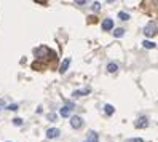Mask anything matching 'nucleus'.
Masks as SVG:
<instances>
[{
    "mask_svg": "<svg viewBox=\"0 0 158 142\" xmlns=\"http://www.w3.org/2000/svg\"><path fill=\"white\" fill-rule=\"evenodd\" d=\"M6 109H8V110H18V105L16 104H10Z\"/></svg>",
    "mask_w": 158,
    "mask_h": 142,
    "instance_id": "obj_18",
    "label": "nucleus"
},
{
    "mask_svg": "<svg viewBox=\"0 0 158 142\" xmlns=\"http://www.w3.org/2000/svg\"><path fill=\"white\" fill-rule=\"evenodd\" d=\"M118 18H120L121 21H128V19H129V14L125 13V11H120V13H118Z\"/></svg>",
    "mask_w": 158,
    "mask_h": 142,
    "instance_id": "obj_13",
    "label": "nucleus"
},
{
    "mask_svg": "<svg viewBox=\"0 0 158 142\" xmlns=\"http://www.w3.org/2000/svg\"><path fill=\"white\" fill-rule=\"evenodd\" d=\"M117 70H118V64H115V62H109L107 64V72L113 74V72H117Z\"/></svg>",
    "mask_w": 158,
    "mask_h": 142,
    "instance_id": "obj_8",
    "label": "nucleus"
},
{
    "mask_svg": "<svg viewBox=\"0 0 158 142\" xmlns=\"http://www.w3.org/2000/svg\"><path fill=\"white\" fill-rule=\"evenodd\" d=\"M75 3H77V5H85L86 2H83V0H77V2H75Z\"/></svg>",
    "mask_w": 158,
    "mask_h": 142,
    "instance_id": "obj_19",
    "label": "nucleus"
},
{
    "mask_svg": "<svg viewBox=\"0 0 158 142\" xmlns=\"http://www.w3.org/2000/svg\"><path fill=\"white\" fill-rule=\"evenodd\" d=\"M59 134H61V131H59L58 128H48L46 129V137H48V139H56Z\"/></svg>",
    "mask_w": 158,
    "mask_h": 142,
    "instance_id": "obj_3",
    "label": "nucleus"
},
{
    "mask_svg": "<svg viewBox=\"0 0 158 142\" xmlns=\"http://www.w3.org/2000/svg\"><path fill=\"white\" fill-rule=\"evenodd\" d=\"M13 123L16 125V126H19V125H22V120H21V118H14V120H13Z\"/></svg>",
    "mask_w": 158,
    "mask_h": 142,
    "instance_id": "obj_16",
    "label": "nucleus"
},
{
    "mask_svg": "<svg viewBox=\"0 0 158 142\" xmlns=\"http://www.w3.org/2000/svg\"><path fill=\"white\" fill-rule=\"evenodd\" d=\"M101 6H102V5H101L99 2H94V3H93V6H91V10H93V11H99V10H101Z\"/></svg>",
    "mask_w": 158,
    "mask_h": 142,
    "instance_id": "obj_15",
    "label": "nucleus"
},
{
    "mask_svg": "<svg viewBox=\"0 0 158 142\" xmlns=\"http://www.w3.org/2000/svg\"><path fill=\"white\" fill-rule=\"evenodd\" d=\"M82 125H83V120H82V117H78V115L70 117V126H72L74 129H80Z\"/></svg>",
    "mask_w": 158,
    "mask_h": 142,
    "instance_id": "obj_2",
    "label": "nucleus"
},
{
    "mask_svg": "<svg viewBox=\"0 0 158 142\" xmlns=\"http://www.w3.org/2000/svg\"><path fill=\"white\" fill-rule=\"evenodd\" d=\"M91 93V89L89 88H85V89H78V91H74V96L78 97V96H85V94H89Z\"/></svg>",
    "mask_w": 158,
    "mask_h": 142,
    "instance_id": "obj_7",
    "label": "nucleus"
},
{
    "mask_svg": "<svg viewBox=\"0 0 158 142\" xmlns=\"http://www.w3.org/2000/svg\"><path fill=\"white\" fill-rule=\"evenodd\" d=\"M59 113H61V117H70V107H69V105L62 107L61 110H59Z\"/></svg>",
    "mask_w": 158,
    "mask_h": 142,
    "instance_id": "obj_9",
    "label": "nucleus"
},
{
    "mask_svg": "<svg viewBox=\"0 0 158 142\" xmlns=\"http://www.w3.org/2000/svg\"><path fill=\"white\" fill-rule=\"evenodd\" d=\"M85 142H86V141H85Z\"/></svg>",
    "mask_w": 158,
    "mask_h": 142,
    "instance_id": "obj_20",
    "label": "nucleus"
},
{
    "mask_svg": "<svg viewBox=\"0 0 158 142\" xmlns=\"http://www.w3.org/2000/svg\"><path fill=\"white\" fill-rule=\"evenodd\" d=\"M123 34H125V29H115L113 30V35H115V37H123Z\"/></svg>",
    "mask_w": 158,
    "mask_h": 142,
    "instance_id": "obj_14",
    "label": "nucleus"
},
{
    "mask_svg": "<svg viewBox=\"0 0 158 142\" xmlns=\"http://www.w3.org/2000/svg\"><path fill=\"white\" fill-rule=\"evenodd\" d=\"M126 142H144V139H141V137H136V139H128Z\"/></svg>",
    "mask_w": 158,
    "mask_h": 142,
    "instance_id": "obj_17",
    "label": "nucleus"
},
{
    "mask_svg": "<svg viewBox=\"0 0 158 142\" xmlns=\"http://www.w3.org/2000/svg\"><path fill=\"white\" fill-rule=\"evenodd\" d=\"M69 66H70V58H66L64 62H62L61 67H59V72H61V74H66L67 69H69Z\"/></svg>",
    "mask_w": 158,
    "mask_h": 142,
    "instance_id": "obj_6",
    "label": "nucleus"
},
{
    "mask_svg": "<svg viewBox=\"0 0 158 142\" xmlns=\"http://www.w3.org/2000/svg\"><path fill=\"white\" fill-rule=\"evenodd\" d=\"M86 142H97V134L94 133V131H91V133H89L88 141H86Z\"/></svg>",
    "mask_w": 158,
    "mask_h": 142,
    "instance_id": "obj_11",
    "label": "nucleus"
},
{
    "mask_svg": "<svg viewBox=\"0 0 158 142\" xmlns=\"http://www.w3.org/2000/svg\"><path fill=\"white\" fill-rule=\"evenodd\" d=\"M104 110H105V113H107V115H112V113L115 112V109H113V105H110V104H105Z\"/></svg>",
    "mask_w": 158,
    "mask_h": 142,
    "instance_id": "obj_12",
    "label": "nucleus"
},
{
    "mask_svg": "<svg viewBox=\"0 0 158 142\" xmlns=\"http://www.w3.org/2000/svg\"><path fill=\"white\" fill-rule=\"evenodd\" d=\"M102 29L112 30L113 29V19H104V21H102Z\"/></svg>",
    "mask_w": 158,
    "mask_h": 142,
    "instance_id": "obj_5",
    "label": "nucleus"
},
{
    "mask_svg": "<svg viewBox=\"0 0 158 142\" xmlns=\"http://www.w3.org/2000/svg\"><path fill=\"white\" fill-rule=\"evenodd\" d=\"M144 34L147 35V37H153V35L157 34V22H155V21H150L149 24L145 26Z\"/></svg>",
    "mask_w": 158,
    "mask_h": 142,
    "instance_id": "obj_1",
    "label": "nucleus"
},
{
    "mask_svg": "<svg viewBox=\"0 0 158 142\" xmlns=\"http://www.w3.org/2000/svg\"><path fill=\"white\" fill-rule=\"evenodd\" d=\"M134 126H136V128H147V126H149V121H147V118H145V117H141V118H137V121L134 123Z\"/></svg>",
    "mask_w": 158,
    "mask_h": 142,
    "instance_id": "obj_4",
    "label": "nucleus"
},
{
    "mask_svg": "<svg viewBox=\"0 0 158 142\" xmlns=\"http://www.w3.org/2000/svg\"><path fill=\"white\" fill-rule=\"evenodd\" d=\"M142 45H144V48H147V50H153L157 46V43L155 42H150V40H145Z\"/></svg>",
    "mask_w": 158,
    "mask_h": 142,
    "instance_id": "obj_10",
    "label": "nucleus"
}]
</instances>
